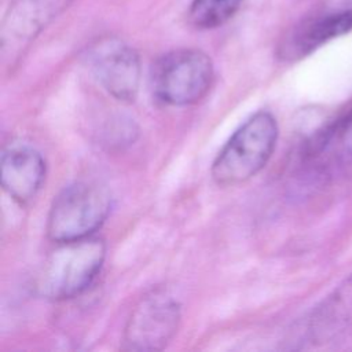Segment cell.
<instances>
[{"label": "cell", "mask_w": 352, "mask_h": 352, "mask_svg": "<svg viewBox=\"0 0 352 352\" xmlns=\"http://www.w3.org/2000/svg\"><path fill=\"white\" fill-rule=\"evenodd\" d=\"M180 319L179 301L165 290H153L132 311L125 326L122 349H164L177 333Z\"/></svg>", "instance_id": "obj_5"}, {"label": "cell", "mask_w": 352, "mask_h": 352, "mask_svg": "<svg viewBox=\"0 0 352 352\" xmlns=\"http://www.w3.org/2000/svg\"><path fill=\"white\" fill-rule=\"evenodd\" d=\"M72 0H14L1 25L3 58L15 59Z\"/></svg>", "instance_id": "obj_7"}, {"label": "cell", "mask_w": 352, "mask_h": 352, "mask_svg": "<svg viewBox=\"0 0 352 352\" xmlns=\"http://www.w3.org/2000/svg\"><path fill=\"white\" fill-rule=\"evenodd\" d=\"M111 210V194L98 182H76L52 201L47 235L55 243L92 236Z\"/></svg>", "instance_id": "obj_3"}, {"label": "cell", "mask_w": 352, "mask_h": 352, "mask_svg": "<svg viewBox=\"0 0 352 352\" xmlns=\"http://www.w3.org/2000/svg\"><path fill=\"white\" fill-rule=\"evenodd\" d=\"M88 70L99 85L122 102L136 98L140 82V60L136 51L116 37L100 38L85 55Z\"/></svg>", "instance_id": "obj_6"}, {"label": "cell", "mask_w": 352, "mask_h": 352, "mask_svg": "<svg viewBox=\"0 0 352 352\" xmlns=\"http://www.w3.org/2000/svg\"><path fill=\"white\" fill-rule=\"evenodd\" d=\"M213 78V63L205 52L182 48L157 59L150 85L158 100L170 106H190L206 96Z\"/></svg>", "instance_id": "obj_4"}, {"label": "cell", "mask_w": 352, "mask_h": 352, "mask_svg": "<svg viewBox=\"0 0 352 352\" xmlns=\"http://www.w3.org/2000/svg\"><path fill=\"white\" fill-rule=\"evenodd\" d=\"M352 160V110L318 131L304 146L302 162L314 173Z\"/></svg>", "instance_id": "obj_11"}, {"label": "cell", "mask_w": 352, "mask_h": 352, "mask_svg": "<svg viewBox=\"0 0 352 352\" xmlns=\"http://www.w3.org/2000/svg\"><path fill=\"white\" fill-rule=\"evenodd\" d=\"M352 326V275L336 287L305 319L302 340L322 345Z\"/></svg>", "instance_id": "obj_10"}, {"label": "cell", "mask_w": 352, "mask_h": 352, "mask_svg": "<svg viewBox=\"0 0 352 352\" xmlns=\"http://www.w3.org/2000/svg\"><path fill=\"white\" fill-rule=\"evenodd\" d=\"M1 186L4 191L18 201L26 204L36 197L45 179V161L43 155L30 146L14 144L1 154Z\"/></svg>", "instance_id": "obj_9"}, {"label": "cell", "mask_w": 352, "mask_h": 352, "mask_svg": "<svg viewBox=\"0 0 352 352\" xmlns=\"http://www.w3.org/2000/svg\"><path fill=\"white\" fill-rule=\"evenodd\" d=\"M104 257L106 245L94 235L56 243L38 271L37 293L55 301L80 296L99 275Z\"/></svg>", "instance_id": "obj_1"}, {"label": "cell", "mask_w": 352, "mask_h": 352, "mask_svg": "<svg viewBox=\"0 0 352 352\" xmlns=\"http://www.w3.org/2000/svg\"><path fill=\"white\" fill-rule=\"evenodd\" d=\"M242 0H192L188 19L198 29H213L226 23L239 8Z\"/></svg>", "instance_id": "obj_12"}, {"label": "cell", "mask_w": 352, "mask_h": 352, "mask_svg": "<svg viewBox=\"0 0 352 352\" xmlns=\"http://www.w3.org/2000/svg\"><path fill=\"white\" fill-rule=\"evenodd\" d=\"M278 139V124L268 111L246 120L223 146L210 169L216 184L230 187L257 175L271 158Z\"/></svg>", "instance_id": "obj_2"}, {"label": "cell", "mask_w": 352, "mask_h": 352, "mask_svg": "<svg viewBox=\"0 0 352 352\" xmlns=\"http://www.w3.org/2000/svg\"><path fill=\"white\" fill-rule=\"evenodd\" d=\"M352 30V8L309 16L296 25L280 44L279 55L286 60L304 58L323 44Z\"/></svg>", "instance_id": "obj_8"}]
</instances>
